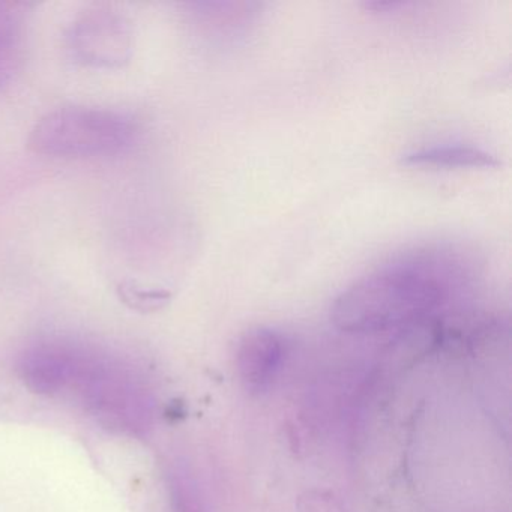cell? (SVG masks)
Returning <instances> with one entry per match:
<instances>
[{"mask_svg": "<svg viewBox=\"0 0 512 512\" xmlns=\"http://www.w3.org/2000/svg\"><path fill=\"white\" fill-rule=\"evenodd\" d=\"M31 14V4L0 0V92L16 80L25 64Z\"/></svg>", "mask_w": 512, "mask_h": 512, "instance_id": "5", "label": "cell"}, {"mask_svg": "<svg viewBox=\"0 0 512 512\" xmlns=\"http://www.w3.org/2000/svg\"><path fill=\"white\" fill-rule=\"evenodd\" d=\"M284 353L286 344L274 329L254 328L242 335L236 349V368L250 394H262L271 388L283 365Z\"/></svg>", "mask_w": 512, "mask_h": 512, "instance_id": "4", "label": "cell"}, {"mask_svg": "<svg viewBox=\"0 0 512 512\" xmlns=\"http://www.w3.org/2000/svg\"><path fill=\"white\" fill-rule=\"evenodd\" d=\"M404 166L436 169H497L500 161L490 152L473 146H437L410 152L401 158Z\"/></svg>", "mask_w": 512, "mask_h": 512, "instance_id": "6", "label": "cell"}, {"mask_svg": "<svg viewBox=\"0 0 512 512\" xmlns=\"http://www.w3.org/2000/svg\"><path fill=\"white\" fill-rule=\"evenodd\" d=\"M137 137L130 116L100 107L68 106L53 110L32 128L29 148L58 158L107 157L127 151Z\"/></svg>", "mask_w": 512, "mask_h": 512, "instance_id": "2", "label": "cell"}, {"mask_svg": "<svg viewBox=\"0 0 512 512\" xmlns=\"http://www.w3.org/2000/svg\"><path fill=\"white\" fill-rule=\"evenodd\" d=\"M466 277V269L445 251L404 254L347 287L335 299L331 319L349 334L413 326L445 305Z\"/></svg>", "mask_w": 512, "mask_h": 512, "instance_id": "1", "label": "cell"}, {"mask_svg": "<svg viewBox=\"0 0 512 512\" xmlns=\"http://www.w3.org/2000/svg\"><path fill=\"white\" fill-rule=\"evenodd\" d=\"M118 292L121 299L137 310H157L170 301V293L166 290L143 289L133 283H122Z\"/></svg>", "mask_w": 512, "mask_h": 512, "instance_id": "7", "label": "cell"}, {"mask_svg": "<svg viewBox=\"0 0 512 512\" xmlns=\"http://www.w3.org/2000/svg\"><path fill=\"white\" fill-rule=\"evenodd\" d=\"M65 43L77 64L94 70H119L133 58V26L119 11L98 5L74 19Z\"/></svg>", "mask_w": 512, "mask_h": 512, "instance_id": "3", "label": "cell"}]
</instances>
